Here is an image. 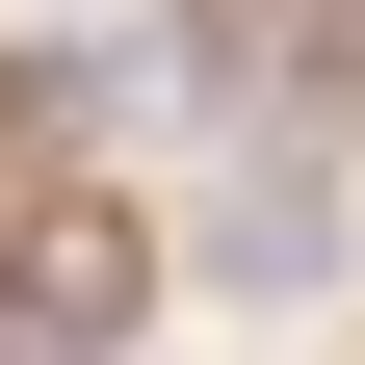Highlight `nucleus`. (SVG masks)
Listing matches in <instances>:
<instances>
[{
	"label": "nucleus",
	"instance_id": "1",
	"mask_svg": "<svg viewBox=\"0 0 365 365\" xmlns=\"http://www.w3.org/2000/svg\"><path fill=\"white\" fill-rule=\"evenodd\" d=\"M105 313H130V235H105V209L0 235V365H105Z\"/></svg>",
	"mask_w": 365,
	"mask_h": 365
},
{
	"label": "nucleus",
	"instance_id": "2",
	"mask_svg": "<svg viewBox=\"0 0 365 365\" xmlns=\"http://www.w3.org/2000/svg\"><path fill=\"white\" fill-rule=\"evenodd\" d=\"M339 261V182L313 157H235V209H209V287H313Z\"/></svg>",
	"mask_w": 365,
	"mask_h": 365
}]
</instances>
